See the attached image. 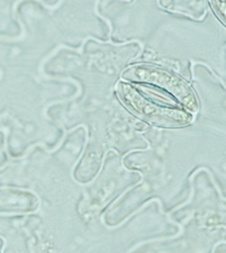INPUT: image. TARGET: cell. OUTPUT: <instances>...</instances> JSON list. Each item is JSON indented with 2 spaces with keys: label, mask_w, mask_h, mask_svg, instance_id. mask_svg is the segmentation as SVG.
Here are the masks:
<instances>
[{
  "label": "cell",
  "mask_w": 226,
  "mask_h": 253,
  "mask_svg": "<svg viewBox=\"0 0 226 253\" xmlns=\"http://www.w3.org/2000/svg\"><path fill=\"white\" fill-rule=\"evenodd\" d=\"M213 7L221 20H224L225 17V0H212Z\"/></svg>",
  "instance_id": "3"
},
{
  "label": "cell",
  "mask_w": 226,
  "mask_h": 253,
  "mask_svg": "<svg viewBox=\"0 0 226 253\" xmlns=\"http://www.w3.org/2000/svg\"><path fill=\"white\" fill-rule=\"evenodd\" d=\"M124 79L135 82L155 84L177 97L178 100L185 105L190 112H196L198 108L196 95L188 86V84L171 73L153 66H137L126 72Z\"/></svg>",
  "instance_id": "2"
},
{
  "label": "cell",
  "mask_w": 226,
  "mask_h": 253,
  "mask_svg": "<svg viewBox=\"0 0 226 253\" xmlns=\"http://www.w3.org/2000/svg\"><path fill=\"white\" fill-rule=\"evenodd\" d=\"M117 92L121 101L125 103L131 112L145 121L159 126H177L186 125L191 122L189 114L180 109L163 108L149 102L147 99L138 93V92L128 84L119 83Z\"/></svg>",
  "instance_id": "1"
}]
</instances>
